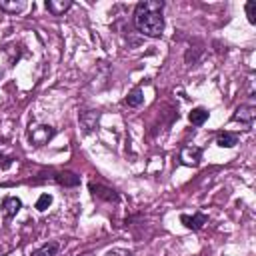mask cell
Here are the masks:
<instances>
[{"instance_id":"cell-1","label":"cell","mask_w":256,"mask_h":256,"mask_svg":"<svg viewBox=\"0 0 256 256\" xmlns=\"http://www.w3.org/2000/svg\"><path fill=\"white\" fill-rule=\"evenodd\" d=\"M164 2L160 0H144L136 4L134 10V26L140 34L148 38H158L164 32Z\"/></svg>"},{"instance_id":"cell-2","label":"cell","mask_w":256,"mask_h":256,"mask_svg":"<svg viewBox=\"0 0 256 256\" xmlns=\"http://www.w3.org/2000/svg\"><path fill=\"white\" fill-rule=\"evenodd\" d=\"M54 132L56 130L52 126H48V124H30L28 126V140L34 146H44L54 136Z\"/></svg>"},{"instance_id":"cell-3","label":"cell","mask_w":256,"mask_h":256,"mask_svg":"<svg viewBox=\"0 0 256 256\" xmlns=\"http://www.w3.org/2000/svg\"><path fill=\"white\" fill-rule=\"evenodd\" d=\"M254 116H256V106H254V104H240V106L234 110L232 120L250 126V124L254 122Z\"/></svg>"},{"instance_id":"cell-4","label":"cell","mask_w":256,"mask_h":256,"mask_svg":"<svg viewBox=\"0 0 256 256\" xmlns=\"http://www.w3.org/2000/svg\"><path fill=\"white\" fill-rule=\"evenodd\" d=\"M88 190H90L92 196L98 198V200H106V202H118V200H120V196H118L112 188H108V186H104V184L90 182V184H88Z\"/></svg>"},{"instance_id":"cell-5","label":"cell","mask_w":256,"mask_h":256,"mask_svg":"<svg viewBox=\"0 0 256 256\" xmlns=\"http://www.w3.org/2000/svg\"><path fill=\"white\" fill-rule=\"evenodd\" d=\"M180 162L184 166H198L200 164V158H202V148L200 146H184L180 150Z\"/></svg>"},{"instance_id":"cell-6","label":"cell","mask_w":256,"mask_h":256,"mask_svg":"<svg viewBox=\"0 0 256 256\" xmlns=\"http://www.w3.org/2000/svg\"><path fill=\"white\" fill-rule=\"evenodd\" d=\"M180 222H182L188 230H200L204 224H208V216H206L204 212H194L192 216L180 214Z\"/></svg>"},{"instance_id":"cell-7","label":"cell","mask_w":256,"mask_h":256,"mask_svg":"<svg viewBox=\"0 0 256 256\" xmlns=\"http://www.w3.org/2000/svg\"><path fill=\"white\" fill-rule=\"evenodd\" d=\"M20 208H22V202H20V198H16V196H8V198H4V202H2V212H4V218H6V220L14 218Z\"/></svg>"},{"instance_id":"cell-8","label":"cell","mask_w":256,"mask_h":256,"mask_svg":"<svg viewBox=\"0 0 256 256\" xmlns=\"http://www.w3.org/2000/svg\"><path fill=\"white\" fill-rule=\"evenodd\" d=\"M72 8V0H46V10L52 16H62Z\"/></svg>"},{"instance_id":"cell-9","label":"cell","mask_w":256,"mask_h":256,"mask_svg":"<svg viewBox=\"0 0 256 256\" xmlns=\"http://www.w3.org/2000/svg\"><path fill=\"white\" fill-rule=\"evenodd\" d=\"M54 180L66 188H74L80 184V176H76L74 172H58V174H54Z\"/></svg>"},{"instance_id":"cell-10","label":"cell","mask_w":256,"mask_h":256,"mask_svg":"<svg viewBox=\"0 0 256 256\" xmlns=\"http://www.w3.org/2000/svg\"><path fill=\"white\" fill-rule=\"evenodd\" d=\"M58 250H60V242L52 240V242H48V244H44V246L36 248L30 256H56V254H58Z\"/></svg>"},{"instance_id":"cell-11","label":"cell","mask_w":256,"mask_h":256,"mask_svg":"<svg viewBox=\"0 0 256 256\" xmlns=\"http://www.w3.org/2000/svg\"><path fill=\"white\" fill-rule=\"evenodd\" d=\"M216 144L220 148H234L238 144V136L232 134V132H220L218 138H216Z\"/></svg>"},{"instance_id":"cell-12","label":"cell","mask_w":256,"mask_h":256,"mask_svg":"<svg viewBox=\"0 0 256 256\" xmlns=\"http://www.w3.org/2000/svg\"><path fill=\"white\" fill-rule=\"evenodd\" d=\"M188 120H190V124H194V126H202V124L208 120V110H206V108H194V110L188 114Z\"/></svg>"},{"instance_id":"cell-13","label":"cell","mask_w":256,"mask_h":256,"mask_svg":"<svg viewBox=\"0 0 256 256\" xmlns=\"http://www.w3.org/2000/svg\"><path fill=\"white\" fill-rule=\"evenodd\" d=\"M142 102H144V92H142L140 88H134V90L126 96V104H128L130 108H138Z\"/></svg>"},{"instance_id":"cell-14","label":"cell","mask_w":256,"mask_h":256,"mask_svg":"<svg viewBox=\"0 0 256 256\" xmlns=\"http://www.w3.org/2000/svg\"><path fill=\"white\" fill-rule=\"evenodd\" d=\"M26 8V2H0V10H4V12H10V14H18V12H22Z\"/></svg>"},{"instance_id":"cell-15","label":"cell","mask_w":256,"mask_h":256,"mask_svg":"<svg viewBox=\"0 0 256 256\" xmlns=\"http://www.w3.org/2000/svg\"><path fill=\"white\" fill-rule=\"evenodd\" d=\"M50 204H52V196H50V194H40V198L36 200V210L44 212Z\"/></svg>"},{"instance_id":"cell-16","label":"cell","mask_w":256,"mask_h":256,"mask_svg":"<svg viewBox=\"0 0 256 256\" xmlns=\"http://www.w3.org/2000/svg\"><path fill=\"white\" fill-rule=\"evenodd\" d=\"M246 16H248V22L250 24H256V2L254 0H248L246 2Z\"/></svg>"},{"instance_id":"cell-17","label":"cell","mask_w":256,"mask_h":256,"mask_svg":"<svg viewBox=\"0 0 256 256\" xmlns=\"http://www.w3.org/2000/svg\"><path fill=\"white\" fill-rule=\"evenodd\" d=\"M104 256H132V252L126 250V248H112V250H108Z\"/></svg>"}]
</instances>
